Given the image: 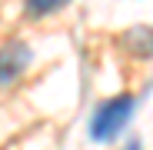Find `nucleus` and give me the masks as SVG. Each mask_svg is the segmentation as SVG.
<instances>
[{"label":"nucleus","instance_id":"1","mask_svg":"<svg viewBox=\"0 0 153 150\" xmlns=\"http://www.w3.org/2000/svg\"><path fill=\"white\" fill-rule=\"evenodd\" d=\"M133 110H137V100H133L130 93H117V97L103 100V104H97V110H93V117H90V137H93L97 143L113 140L126 123H130Z\"/></svg>","mask_w":153,"mask_h":150},{"label":"nucleus","instance_id":"4","mask_svg":"<svg viewBox=\"0 0 153 150\" xmlns=\"http://www.w3.org/2000/svg\"><path fill=\"white\" fill-rule=\"evenodd\" d=\"M126 150H143V147H140V140H130V143H126Z\"/></svg>","mask_w":153,"mask_h":150},{"label":"nucleus","instance_id":"3","mask_svg":"<svg viewBox=\"0 0 153 150\" xmlns=\"http://www.w3.org/2000/svg\"><path fill=\"white\" fill-rule=\"evenodd\" d=\"M67 4H70V0H27V10L33 17H47V13H53V10H60Z\"/></svg>","mask_w":153,"mask_h":150},{"label":"nucleus","instance_id":"2","mask_svg":"<svg viewBox=\"0 0 153 150\" xmlns=\"http://www.w3.org/2000/svg\"><path fill=\"white\" fill-rule=\"evenodd\" d=\"M30 63H33L30 43H23V40H7L4 47H0V87H13Z\"/></svg>","mask_w":153,"mask_h":150}]
</instances>
